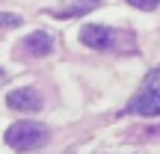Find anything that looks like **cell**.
<instances>
[{"instance_id": "5b68a950", "label": "cell", "mask_w": 160, "mask_h": 154, "mask_svg": "<svg viewBox=\"0 0 160 154\" xmlns=\"http://www.w3.org/2000/svg\"><path fill=\"white\" fill-rule=\"evenodd\" d=\"M24 51L33 53V57H48V53L53 51V39L45 30H36V33H30L27 39H24Z\"/></svg>"}, {"instance_id": "277c9868", "label": "cell", "mask_w": 160, "mask_h": 154, "mask_svg": "<svg viewBox=\"0 0 160 154\" xmlns=\"http://www.w3.org/2000/svg\"><path fill=\"white\" fill-rule=\"evenodd\" d=\"M6 107L15 110V113H39L42 110V95L33 86H21V89L6 95Z\"/></svg>"}, {"instance_id": "6da1fadb", "label": "cell", "mask_w": 160, "mask_h": 154, "mask_svg": "<svg viewBox=\"0 0 160 154\" xmlns=\"http://www.w3.org/2000/svg\"><path fill=\"white\" fill-rule=\"evenodd\" d=\"M51 139V133H48L45 125H39V122H15V125H9V131H6V145L15 151H33V148H42V145Z\"/></svg>"}, {"instance_id": "52a82bcc", "label": "cell", "mask_w": 160, "mask_h": 154, "mask_svg": "<svg viewBox=\"0 0 160 154\" xmlns=\"http://www.w3.org/2000/svg\"><path fill=\"white\" fill-rule=\"evenodd\" d=\"M125 3L137 6V9H142V12H154L157 6H160V0H125Z\"/></svg>"}, {"instance_id": "3957f363", "label": "cell", "mask_w": 160, "mask_h": 154, "mask_svg": "<svg viewBox=\"0 0 160 154\" xmlns=\"http://www.w3.org/2000/svg\"><path fill=\"white\" fill-rule=\"evenodd\" d=\"M128 113H133V116H160V86L137 92L128 101Z\"/></svg>"}, {"instance_id": "7a4b0ae2", "label": "cell", "mask_w": 160, "mask_h": 154, "mask_svg": "<svg viewBox=\"0 0 160 154\" xmlns=\"http://www.w3.org/2000/svg\"><path fill=\"white\" fill-rule=\"evenodd\" d=\"M80 42L86 47H92V51H119V47L131 45V36L116 30V27L86 24V27H80Z\"/></svg>"}, {"instance_id": "9c48e42d", "label": "cell", "mask_w": 160, "mask_h": 154, "mask_svg": "<svg viewBox=\"0 0 160 154\" xmlns=\"http://www.w3.org/2000/svg\"><path fill=\"white\" fill-rule=\"evenodd\" d=\"M0 80H3V68H0Z\"/></svg>"}, {"instance_id": "8992f818", "label": "cell", "mask_w": 160, "mask_h": 154, "mask_svg": "<svg viewBox=\"0 0 160 154\" xmlns=\"http://www.w3.org/2000/svg\"><path fill=\"white\" fill-rule=\"evenodd\" d=\"M21 24V15H12V12H0V30L6 27H18Z\"/></svg>"}, {"instance_id": "ba28073f", "label": "cell", "mask_w": 160, "mask_h": 154, "mask_svg": "<svg viewBox=\"0 0 160 154\" xmlns=\"http://www.w3.org/2000/svg\"><path fill=\"white\" fill-rule=\"evenodd\" d=\"M86 3H92V6H95V3H98V0H86Z\"/></svg>"}]
</instances>
